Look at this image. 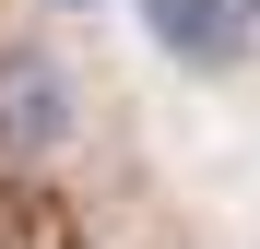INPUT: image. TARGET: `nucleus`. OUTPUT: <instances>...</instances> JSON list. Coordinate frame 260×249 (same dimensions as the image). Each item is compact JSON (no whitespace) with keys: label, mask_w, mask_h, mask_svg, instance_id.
Listing matches in <instances>:
<instances>
[{"label":"nucleus","mask_w":260,"mask_h":249,"mask_svg":"<svg viewBox=\"0 0 260 249\" xmlns=\"http://www.w3.org/2000/svg\"><path fill=\"white\" fill-rule=\"evenodd\" d=\"M59 143H71V71L36 36H0V178L12 166H48Z\"/></svg>","instance_id":"f257e3e1"},{"label":"nucleus","mask_w":260,"mask_h":249,"mask_svg":"<svg viewBox=\"0 0 260 249\" xmlns=\"http://www.w3.org/2000/svg\"><path fill=\"white\" fill-rule=\"evenodd\" d=\"M142 36L189 71H237L260 36V0H142Z\"/></svg>","instance_id":"f03ea898"}]
</instances>
